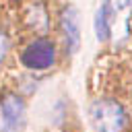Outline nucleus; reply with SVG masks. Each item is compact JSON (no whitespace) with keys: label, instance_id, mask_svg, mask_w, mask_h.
<instances>
[{"label":"nucleus","instance_id":"1","mask_svg":"<svg viewBox=\"0 0 132 132\" xmlns=\"http://www.w3.org/2000/svg\"><path fill=\"white\" fill-rule=\"evenodd\" d=\"M89 118L97 132H124L130 118L122 103L109 97H99L89 105Z\"/></svg>","mask_w":132,"mask_h":132},{"label":"nucleus","instance_id":"2","mask_svg":"<svg viewBox=\"0 0 132 132\" xmlns=\"http://www.w3.org/2000/svg\"><path fill=\"white\" fill-rule=\"evenodd\" d=\"M101 8L109 25V39H116L118 43L126 41L130 35L132 0H103Z\"/></svg>","mask_w":132,"mask_h":132},{"label":"nucleus","instance_id":"3","mask_svg":"<svg viewBox=\"0 0 132 132\" xmlns=\"http://www.w3.org/2000/svg\"><path fill=\"white\" fill-rule=\"evenodd\" d=\"M21 64L27 70H33V72L50 70L56 64V45L45 37L33 39L21 52Z\"/></svg>","mask_w":132,"mask_h":132},{"label":"nucleus","instance_id":"4","mask_svg":"<svg viewBox=\"0 0 132 132\" xmlns=\"http://www.w3.org/2000/svg\"><path fill=\"white\" fill-rule=\"evenodd\" d=\"M27 124V105L21 95L6 93L0 99V132H23Z\"/></svg>","mask_w":132,"mask_h":132},{"label":"nucleus","instance_id":"5","mask_svg":"<svg viewBox=\"0 0 132 132\" xmlns=\"http://www.w3.org/2000/svg\"><path fill=\"white\" fill-rule=\"evenodd\" d=\"M60 25L64 31V41L68 45V54H74L80 45V25H78V10L76 6L68 4L64 6L60 14Z\"/></svg>","mask_w":132,"mask_h":132},{"label":"nucleus","instance_id":"6","mask_svg":"<svg viewBox=\"0 0 132 132\" xmlns=\"http://www.w3.org/2000/svg\"><path fill=\"white\" fill-rule=\"evenodd\" d=\"M27 23H29V27H31L35 33H39V35H43V33L50 29V16H47V8L43 6V2L31 4L29 12H27Z\"/></svg>","mask_w":132,"mask_h":132},{"label":"nucleus","instance_id":"7","mask_svg":"<svg viewBox=\"0 0 132 132\" xmlns=\"http://www.w3.org/2000/svg\"><path fill=\"white\" fill-rule=\"evenodd\" d=\"M95 35H97L99 41H107L109 39V25H107V19H105V12H103L101 6L95 12Z\"/></svg>","mask_w":132,"mask_h":132},{"label":"nucleus","instance_id":"8","mask_svg":"<svg viewBox=\"0 0 132 132\" xmlns=\"http://www.w3.org/2000/svg\"><path fill=\"white\" fill-rule=\"evenodd\" d=\"M8 47H10V39H8V35L4 31H0V66L8 56Z\"/></svg>","mask_w":132,"mask_h":132}]
</instances>
